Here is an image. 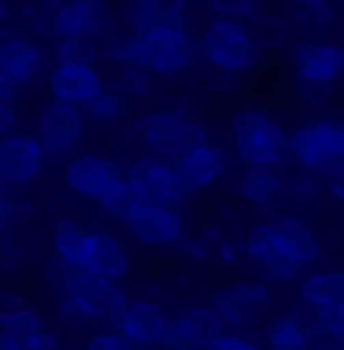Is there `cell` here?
<instances>
[{
  "label": "cell",
  "instance_id": "cell-1",
  "mask_svg": "<svg viewBox=\"0 0 344 350\" xmlns=\"http://www.w3.org/2000/svg\"><path fill=\"white\" fill-rule=\"evenodd\" d=\"M101 55L119 67H144L156 77H177L198 55V40L186 28L161 33L110 31L101 40Z\"/></svg>",
  "mask_w": 344,
  "mask_h": 350
},
{
  "label": "cell",
  "instance_id": "cell-2",
  "mask_svg": "<svg viewBox=\"0 0 344 350\" xmlns=\"http://www.w3.org/2000/svg\"><path fill=\"white\" fill-rule=\"evenodd\" d=\"M131 134L146 156H159L168 161H177L183 152H189L192 146L204 144L207 131L198 119L186 116L177 110H150L140 113L131 125Z\"/></svg>",
  "mask_w": 344,
  "mask_h": 350
},
{
  "label": "cell",
  "instance_id": "cell-3",
  "mask_svg": "<svg viewBox=\"0 0 344 350\" xmlns=\"http://www.w3.org/2000/svg\"><path fill=\"white\" fill-rule=\"evenodd\" d=\"M228 131H232L235 152L247 165L278 167L289 156L287 131L268 113L256 110V107H244V110L235 113L232 122H228Z\"/></svg>",
  "mask_w": 344,
  "mask_h": 350
},
{
  "label": "cell",
  "instance_id": "cell-4",
  "mask_svg": "<svg viewBox=\"0 0 344 350\" xmlns=\"http://www.w3.org/2000/svg\"><path fill=\"white\" fill-rule=\"evenodd\" d=\"M198 55L220 73H247L259 64L262 49L253 43L244 22L213 18L198 37Z\"/></svg>",
  "mask_w": 344,
  "mask_h": 350
},
{
  "label": "cell",
  "instance_id": "cell-5",
  "mask_svg": "<svg viewBox=\"0 0 344 350\" xmlns=\"http://www.w3.org/2000/svg\"><path fill=\"white\" fill-rule=\"evenodd\" d=\"M289 156L305 171L323 174L326 167L344 161V116H326L317 122H305L287 134Z\"/></svg>",
  "mask_w": 344,
  "mask_h": 350
},
{
  "label": "cell",
  "instance_id": "cell-6",
  "mask_svg": "<svg viewBox=\"0 0 344 350\" xmlns=\"http://www.w3.org/2000/svg\"><path fill=\"white\" fill-rule=\"evenodd\" d=\"M128 183L134 186L140 201L146 204H168V207H180L189 198V186L180 177L177 165H171L168 159L159 156H140L131 161L128 167Z\"/></svg>",
  "mask_w": 344,
  "mask_h": 350
},
{
  "label": "cell",
  "instance_id": "cell-7",
  "mask_svg": "<svg viewBox=\"0 0 344 350\" xmlns=\"http://www.w3.org/2000/svg\"><path fill=\"white\" fill-rule=\"evenodd\" d=\"M211 308L228 329L241 332V329L256 326L272 311V289L265 280H238V284L217 289L211 295Z\"/></svg>",
  "mask_w": 344,
  "mask_h": 350
},
{
  "label": "cell",
  "instance_id": "cell-8",
  "mask_svg": "<svg viewBox=\"0 0 344 350\" xmlns=\"http://www.w3.org/2000/svg\"><path fill=\"white\" fill-rule=\"evenodd\" d=\"M67 299L73 308L79 311V317L85 323L89 320H119V314H122V308L128 305L122 286L116 284V280L110 278H98V274H85L79 271V278L73 280L70 293L62 295Z\"/></svg>",
  "mask_w": 344,
  "mask_h": 350
},
{
  "label": "cell",
  "instance_id": "cell-9",
  "mask_svg": "<svg viewBox=\"0 0 344 350\" xmlns=\"http://www.w3.org/2000/svg\"><path fill=\"white\" fill-rule=\"evenodd\" d=\"M289 64L299 83L314 85H332L344 77V46L332 40H299L289 49Z\"/></svg>",
  "mask_w": 344,
  "mask_h": 350
},
{
  "label": "cell",
  "instance_id": "cell-10",
  "mask_svg": "<svg viewBox=\"0 0 344 350\" xmlns=\"http://www.w3.org/2000/svg\"><path fill=\"white\" fill-rule=\"evenodd\" d=\"M43 70V52L28 37H3L0 40V95L16 98L25 92Z\"/></svg>",
  "mask_w": 344,
  "mask_h": 350
},
{
  "label": "cell",
  "instance_id": "cell-11",
  "mask_svg": "<svg viewBox=\"0 0 344 350\" xmlns=\"http://www.w3.org/2000/svg\"><path fill=\"white\" fill-rule=\"evenodd\" d=\"M85 128V116L77 104L49 100L37 116V140L43 144L46 156H64L79 144Z\"/></svg>",
  "mask_w": 344,
  "mask_h": 350
},
{
  "label": "cell",
  "instance_id": "cell-12",
  "mask_svg": "<svg viewBox=\"0 0 344 350\" xmlns=\"http://www.w3.org/2000/svg\"><path fill=\"white\" fill-rule=\"evenodd\" d=\"M125 226L146 247H174L186 238L183 213L168 204H146V201H140L131 217L125 219Z\"/></svg>",
  "mask_w": 344,
  "mask_h": 350
},
{
  "label": "cell",
  "instance_id": "cell-13",
  "mask_svg": "<svg viewBox=\"0 0 344 350\" xmlns=\"http://www.w3.org/2000/svg\"><path fill=\"white\" fill-rule=\"evenodd\" d=\"M113 31L107 0H64L52 12V33L55 37H89L104 40Z\"/></svg>",
  "mask_w": 344,
  "mask_h": 350
},
{
  "label": "cell",
  "instance_id": "cell-14",
  "mask_svg": "<svg viewBox=\"0 0 344 350\" xmlns=\"http://www.w3.org/2000/svg\"><path fill=\"white\" fill-rule=\"evenodd\" d=\"M226 332V323L211 305H192L177 311L168 323L165 347L168 350H204L213 335Z\"/></svg>",
  "mask_w": 344,
  "mask_h": 350
},
{
  "label": "cell",
  "instance_id": "cell-15",
  "mask_svg": "<svg viewBox=\"0 0 344 350\" xmlns=\"http://www.w3.org/2000/svg\"><path fill=\"white\" fill-rule=\"evenodd\" d=\"M46 161V150L37 134H6L0 140V177L6 186H28L40 177Z\"/></svg>",
  "mask_w": 344,
  "mask_h": 350
},
{
  "label": "cell",
  "instance_id": "cell-16",
  "mask_svg": "<svg viewBox=\"0 0 344 350\" xmlns=\"http://www.w3.org/2000/svg\"><path fill=\"white\" fill-rule=\"evenodd\" d=\"M189 0H122V22L131 33H161L186 28Z\"/></svg>",
  "mask_w": 344,
  "mask_h": 350
},
{
  "label": "cell",
  "instance_id": "cell-17",
  "mask_svg": "<svg viewBox=\"0 0 344 350\" xmlns=\"http://www.w3.org/2000/svg\"><path fill=\"white\" fill-rule=\"evenodd\" d=\"M168 323H171V317L165 314L161 305L146 301V299H134L122 308V314H119V320H116V329L137 350H146V347L165 345Z\"/></svg>",
  "mask_w": 344,
  "mask_h": 350
},
{
  "label": "cell",
  "instance_id": "cell-18",
  "mask_svg": "<svg viewBox=\"0 0 344 350\" xmlns=\"http://www.w3.org/2000/svg\"><path fill=\"white\" fill-rule=\"evenodd\" d=\"M241 250H244V256L253 262V268L268 280V284L293 280L295 274H299V265L289 262L287 256L280 253V247H278V241H274L272 226L268 223H259V226L247 228Z\"/></svg>",
  "mask_w": 344,
  "mask_h": 350
},
{
  "label": "cell",
  "instance_id": "cell-19",
  "mask_svg": "<svg viewBox=\"0 0 344 350\" xmlns=\"http://www.w3.org/2000/svg\"><path fill=\"white\" fill-rule=\"evenodd\" d=\"M238 192L250 201L253 207L265 213H289V180L278 167L265 165H247L244 177L238 183Z\"/></svg>",
  "mask_w": 344,
  "mask_h": 350
},
{
  "label": "cell",
  "instance_id": "cell-20",
  "mask_svg": "<svg viewBox=\"0 0 344 350\" xmlns=\"http://www.w3.org/2000/svg\"><path fill=\"white\" fill-rule=\"evenodd\" d=\"M116 177H119L116 165L107 156H98V152H79L64 165L67 189L89 201H101V195L110 189V183Z\"/></svg>",
  "mask_w": 344,
  "mask_h": 350
},
{
  "label": "cell",
  "instance_id": "cell-21",
  "mask_svg": "<svg viewBox=\"0 0 344 350\" xmlns=\"http://www.w3.org/2000/svg\"><path fill=\"white\" fill-rule=\"evenodd\" d=\"M46 83H49L52 100H64V104H77V107H83L85 100H92L104 89V77L98 73V67L77 62L55 64L49 70V77H46Z\"/></svg>",
  "mask_w": 344,
  "mask_h": 350
},
{
  "label": "cell",
  "instance_id": "cell-22",
  "mask_svg": "<svg viewBox=\"0 0 344 350\" xmlns=\"http://www.w3.org/2000/svg\"><path fill=\"white\" fill-rule=\"evenodd\" d=\"M272 226V234L278 241L280 253L287 256L289 262H295L299 268L311 265V262L320 256V238L311 228L305 217H295V213H278V217L268 219Z\"/></svg>",
  "mask_w": 344,
  "mask_h": 350
},
{
  "label": "cell",
  "instance_id": "cell-23",
  "mask_svg": "<svg viewBox=\"0 0 344 350\" xmlns=\"http://www.w3.org/2000/svg\"><path fill=\"white\" fill-rule=\"evenodd\" d=\"M0 332L10 335L18 350H55L58 347L55 332H52V329L46 326V320L22 299L0 317Z\"/></svg>",
  "mask_w": 344,
  "mask_h": 350
},
{
  "label": "cell",
  "instance_id": "cell-24",
  "mask_svg": "<svg viewBox=\"0 0 344 350\" xmlns=\"http://www.w3.org/2000/svg\"><path fill=\"white\" fill-rule=\"evenodd\" d=\"M320 332L317 323V311L302 301L299 308H289L287 314H278L265 326V345L272 350H308L311 338Z\"/></svg>",
  "mask_w": 344,
  "mask_h": 350
},
{
  "label": "cell",
  "instance_id": "cell-25",
  "mask_svg": "<svg viewBox=\"0 0 344 350\" xmlns=\"http://www.w3.org/2000/svg\"><path fill=\"white\" fill-rule=\"evenodd\" d=\"M174 165H177V171H180V177H183V183L189 186V192H198V189H204V186L217 183L222 174H226V152H222L217 144L204 140V144L183 152Z\"/></svg>",
  "mask_w": 344,
  "mask_h": 350
},
{
  "label": "cell",
  "instance_id": "cell-26",
  "mask_svg": "<svg viewBox=\"0 0 344 350\" xmlns=\"http://www.w3.org/2000/svg\"><path fill=\"white\" fill-rule=\"evenodd\" d=\"M85 274H98V278H110L119 280L128 271V253L122 250L113 234L107 232H92L89 234V247H85V256L79 262Z\"/></svg>",
  "mask_w": 344,
  "mask_h": 350
},
{
  "label": "cell",
  "instance_id": "cell-27",
  "mask_svg": "<svg viewBox=\"0 0 344 350\" xmlns=\"http://www.w3.org/2000/svg\"><path fill=\"white\" fill-rule=\"evenodd\" d=\"M299 299L308 308H326L335 301H344V271L335 268H323V271H311L302 278Z\"/></svg>",
  "mask_w": 344,
  "mask_h": 350
},
{
  "label": "cell",
  "instance_id": "cell-28",
  "mask_svg": "<svg viewBox=\"0 0 344 350\" xmlns=\"http://www.w3.org/2000/svg\"><path fill=\"white\" fill-rule=\"evenodd\" d=\"M128 98L131 95H128L122 85H104L92 100H85V104L79 107L85 116V125L107 128V125L119 122L128 110Z\"/></svg>",
  "mask_w": 344,
  "mask_h": 350
},
{
  "label": "cell",
  "instance_id": "cell-29",
  "mask_svg": "<svg viewBox=\"0 0 344 350\" xmlns=\"http://www.w3.org/2000/svg\"><path fill=\"white\" fill-rule=\"evenodd\" d=\"M244 25L259 49H283L289 43V37H293V22L274 16V12H256Z\"/></svg>",
  "mask_w": 344,
  "mask_h": 350
},
{
  "label": "cell",
  "instance_id": "cell-30",
  "mask_svg": "<svg viewBox=\"0 0 344 350\" xmlns=\"http://www.w3.org/2000/svg\"><path fill=\"white\" fill-rule=\"evenodd\" d=\"M89 234L79 223H73V219H58L55 226H52V250H55L58 259L70 262V265L79 268V262H83L85 256V247H89Z\"/></svg>",
  "mask_w": 344,
  "mask_h": 350
},
{
  "label": "cell",
  "instance_id": "cell-31",
  "mask_svg": "<svg viewBox=\"0 0 344 350\" xmlns=\"http://www.w3.org/2000/svg\"><path fill=\"white\" fill-rule=\"evenodd\" d=\"M335 25H339V12L332 10V3H295L293 6V28L311 40H323V33H329Z\"/></svg>",
  "mask_w": 344,
  "mask_h": 350
},
{
  "label": "cell",
  "instance_id": "cell-32",
  "mask_svg": "<svg viewBox=\"0 0 344 350\" xmlns=\"http://www.w3.org/2000/svg\"><path fill=\"white\" fill-rule=\"evenodd\" d=\"M98 204L104 207V211L110 213L113 219L125 223V219L134 213V207L140 204V198H137V192H134V186L128 183V177H116V180L110 183V189L101 195Z\"/></svg>",
  "mask_w": 344,
  "mask_h": 350
},
{
  "label": "cell",
  "instance_id": "cell-33",
  "mask_svg": "<svg viewBox=\"0 0 344 350\" xmlns=\"http://www.w3.org/2000/svg\"><path fill=\"white\" fill-rule=\"evenodd\" d=\"M52 55L55 64H94V58L101 55V40H89V37H58L52 46Z\"/></svg>",
  "mask_w": 344,
  "mask_h": 350
},
{
  "label": "cell",
  "instance_id": "cell-34",
  "mask_svg": "<svg viewBox=\"0 0 344 350\" xmlns=\"http://www.w3.org/2000/svg\"><path fill=\"white\" fill-rule=\"evenodd\" d=\"M320 207V189L311 180H289V213L295 217H311Z\"/></svg>",
  "mask_w": 344,
  "mask_h": 350
},
{
  "label": "cell",
  "instance_id": "cell-35",
  "mask_svg": "<svg viewBox=\"0 0 344 350\" xmlns=\"http://www.w3.org/2000/svg\"><path fill=\"white\" fill-rule=\"evenodd\" d=\"M79 271H83V268L70 265V262L58 259V256L46 259V265H43V278H46V284L55 289L58 295H67V293H70V286H73V280L79 278Z\"/></svg>",
  "mask_w": 344,
  "mask_h": 350
},
{
  "label": "cell",
  "instance_id": "cell-36",
  "mask_svg": "<svg viewBox=\"0 0 344 350\" xmlns=\"http://www.w3.org/2000/svg\"><path fill=\"white\" fill-rule=\"evenodd\" d=\"M31 213H34V207H31V201H25V198H0V238L3 234H10V232H16L18 226H25L31 219Z\"/></svg>",
  "mask_w": 344,
  "mask_h": 350
},
{
  "label": "cell",
  "instance_id": "cell-37",
  "mask_svg": "<svg viewBox=\"0 0 344 350\" xmlns=\"http://www.w3.org/2000/svg\"><path fill=\"white\" fill-rule=\"evenodd\" d=\"M204 6L217 18H235V22H247L262 12V0H204Z\"/></svg>",
  "mask_w": 344,
  "mask_h": 350
},
{
  "label": "cell",
  "instance_id": "cell-38",
  "mask_svg": "<svg viewBox=\"0 0 344 350\" xmlns=\"http://www.w3.org/2000/svg\"><path fill=\"white\" fill-rule=\"evenodd\" d=\"M314 311H317V323H320V332L329 335L332 341H339V345H344V301L314 308Z\"/></svg>",
  "mask_w": 344,
  "mask_h": 350
},
{
  "label": "cell",
  "instance_id": "cell-39",
  "mask_svg": "<svg viewBox=\"0 0 344 350\" xmlns=\"http://www.w3.org/2000/svg\"><path fill=\"white\" fill-rule=\"evenodd\" d=\"M204 350H259V345L241 332H220L207 341Z\"/></svg>",
  "mask_w": 344,
  "mask_h": 350
},
{
  "label": "cell",
  "instance_id": "cell-40",
  "mask_svg": "<svg viewBox=\"0 0 344 350\" xmlns=\"http://www.w3.org/2000/svg\"><path fill=\"white\" fill-rule=\"evenodd\" d=\"M85 350H137L131 345V341L125 338L119 329H113V332H98L89 338V345H85Z\"/></svg>",
  "mask_w": 344,
  "mask_h": 350
},
{
  "label": "cell",
  "instance_id": "cell-41",
  "mask_svg": "<svg viewBox=\"0 0 344 350\" xmlns=\"http://www.w3.org/2000/svg\"><path fill=\"white\" fill-rule=\"evenodd\" d=\"M323 189L332 195L335 201H341V204H344V161L323 171Z\"/></svg>",
  "mask_w": 344,
  "mask_h": 350
},
{
  "label": "cell",
  "instance_id": "cell-42",
  "mask_svg": "<svg viewBox=\"0 0 344 350\" xmlns=\"http://www.w3.org/2000/svg\"><path fill=\"white\" fill-rule=\"evenodd\" d=\"M299 95L308 100L311 107L326 104L329 95H332V85H314V83H299Z\"/></svg>",
  "mask_w": 344,
  "mask_h": 350
},
{
  "label": "cell",
  "instance_id": "cell-43",
  "mask_svg": "<svg viewBox=\"0 0 344 350\" xmlns=\"http://www.w3.org/2000/svg\"><path fill=\"white\" fill-rule=\"evenodd\" d=\"M12 125H16V110H12V100L0 95V140L6 134H12Z\"/></svg>",
  "mask_w": 344,
  "mask_h": 350
},
{
  "label": "cell",
  "instance_id": "cell-44",
  "mask_svg": "<svg viewBox=\"0 0 344 350\" xmlns=\"http://www.w3.org/2000/svg\"><path fill=\"white\" fill-rule=\"evenodd\" d=\"M0 350H18V347H16V341H12L6 332H0Z\"/></svg>",
  "mask_w": 344,
  "mask_h": 350
},
{
  "label": "cell",
  "instance_id": "cell-45",
  "mask_svg": "<svg viewBox=\"0 0 344 350\" xmlns=\"http://www.w3.org/2000/svg\"><path fill=\"white\" fill-rule=\"evenodd\" d=\"M293 3H329V0H293Z\"/></svg>",
  "mask_w": 344,
  "mask_h": 350
},
{
  "label": "cell",
  "instance_id": "cell-46",
  "mask_svg": "<svg viewBox=\"0 0 344 350\" xmlns=\"http://www.w3.org/2000/svg\"><path fill=\"white\" fill-rule=\"evenodd\" d=\"M0 198H6V180L0 177Z\"/></svg>",
  "mask_w": 344,
  "mask_h": 350
},
{
  "label": "cell",
  "instance_id": "cell-47",
  "mask_svg": "<svg viewBox=\"0 0 344 350\" xmlns=\"http://www.w3.org/2000/svg\"><path fill=\"white\" fill-rule=\"evenodd\" d=\"M6 16V0H0V18Z\"/></svg>",
  "mask_w": 344,
  "mask_h": 350
},
{
  "label": "cell",
  "instance_id": "cell-48",
  "mask_svg": "<svg viewBox=\"0 0 344 350\" xmlns=\"http://www.w3.org/2000/svg\"><path fill=\"white\" fill-rule=\"evenodd\" d=\"M339 16H341V22H344V0L339 3Z\"/></svg>",
  "mask_w": 344,
  "mask_h": 350
},
{
  "label": "cell",
  "instance_id": "cell-49",
  "mask_svg": "<svg viewBox=\"0 0 344 350\" xmlns=\"http://www.w3.org/2000/svg\"><path fill=\"white\" fill-rule=\"evenodd\" d=\"M165 350H168V347H165Z\"/></svg>",
  "mask_w": 344,
  "mask_h": 350
}]
</instances>
